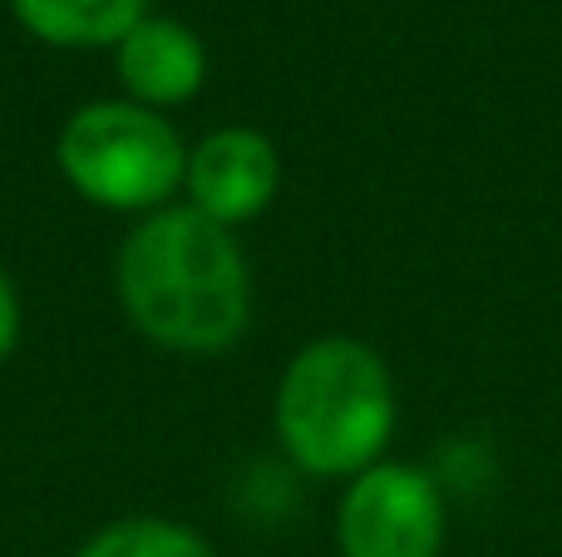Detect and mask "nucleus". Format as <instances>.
I'll return each mask as SVG.
<instances>
[{
  "label": "nucleus",
  "instance_id": "obj_1",
  "mask_svg": "<svg viewBox=\"0 0 562 557\" xmlns=\"http://www.w3.org/2000/svg\"><path fill=\"white\" fill-rule=\"evenodd\" d=\"M119 302L164 351L217 355L252 316L243 247L198 207H164L119 247Z\"/></svg>",
  "mask_w": 562,
  "mask_h": 557
},
{
  "label": "nucleus",
  "instance_id": "obj_2",
  "mask_svg": "<svg viewBox=\"0 0 562 557\" xmlns=\"http://www.w3.org/2000/svg\"><path fill=\"white\" fill-rule=\"evenodd\" d=\"M395 430V385L370 345L326 336L296 351L277 390L281 450L316 479L375 469Z\"/></svg>",
  "mask_w": 562,
  "mask_h": 557
},
{
  "label": "nucleus",
  "instance_id": "obj_3",
  "mask_svg": "<svg viewBox=\"0 0 562 557\" xmlns=\"http://www.w3.org/2000/svg\"><path fill=\"white\" fill-rule=\"evenodd\" d=\"M59 173L79 197L114 213H144L173 197L188 173V148L168 118L144 104L99 99L59 128Z\"/></svg>",
  "mask_w": 562,
  "mask_h": 557
},
{
  "label": "nucleus",
  "instance_id": "obj_4",
  "mask_svg": "<svg viewBox=\"0 0 562 557\" xmlns=\"http://www.w3.org/2000/svg\"><path fill=\"white\" fill-rule=\"evenodd\" d=\"M336 538L346 557H439L445 499L425 469L375 464L340 499Z\"/></svg>",
  "mask_w": 562,
  "mask_h": 557
},
{
  "label": "nucleus",
  "instance_id": "obj_5",
  "mask_svg": "<svg viewBox=\"0 0 562 557\" xmlns=\"http://www.w3.org/2000/svg\"><path fill=\"white\" fill-rule=\"evenodd\" d=\"M281 183V158L272 138L257 128H217L188 154L183 187L203 217H213L217 227L252 223L272 207Z\"/></svg>",
  "mask_w": 562,
  "mask_h": 557
},
{
  "label": "nucleus",
  "instance_id": "obj_6",
  "mask_svg": "<svg viewBox=\"0 0 562 557\" xmlns=\"http://www.w3.org/2000/svg\"><path fill=\"white\" fill-rule=\"evenodd\" d=\"M207 55L203 39L188 25L164 15H144L124 39H119V79L144 109L188 104L203 89Z\"/></svg>",
  "mask_w": 562,
  "mask_h": 557
},
{
  "label": "nucleus",
  "instance_id": "obj_7",
  "mask_svg": "<svg viewBox=\"0 0 562 557\" xmlns=\"http://www.w3.org/2000/svg\"><path fill=\"white\" fill-rule=\"evenodd\" d=\"M10 10L30 35L59 49L119 45L144 20V0H10Z\"/></svg>",
  "mask_w": 562,
  "mask_h": 557
},
{
  "label": "nucleus",
  "instance_id": "obj_8",
  "mask_svg": "<svg viewBox=\"0 0 562 557\" xmlns=\"http://www.w3.org/2000/svg\"><path fill=\"white\" fill-rule=\"evenodd\" d=\"M79 557H213L203 538L168 519H124L114 528L94 533Z\"/></svg>",
  "mask_w": 562,
  "mask_h": 557
},
{
  "label": "nucleus",
  "instance_id": "obj_9",
  "mask_svg": "<svg viewBox=\"0 0 562 557\" xmlns=\"http://www.w3.org/2000/svg\"><path fill=\"white\" fill-rule=\"evenodd\" d=\"M15 341H20V296L10 286V276L0 272V361L15 351Z\"/></svg>",
  "mask_w": 562,
  "mask_h": 557
}]
</instances>
